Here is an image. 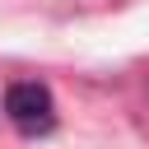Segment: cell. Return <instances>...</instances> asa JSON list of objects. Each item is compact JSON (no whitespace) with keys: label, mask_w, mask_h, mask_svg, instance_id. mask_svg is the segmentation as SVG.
<instances>
[{"label":"cell","mask_w":149,"mask_h":149,"mask_svg":"<svg viewBox=\"0 0 149 149\" xmlns=\"http://www.w3.org/2000/svg\"><path fill=\"white\" fill-rule=\"evenodd\" d=\"M5 116L23 130V135H47L56 126V102H51V88L37 84V79H19L5 88Z\"/></svg>","instance_id":"cell-1"}]
</instances>
